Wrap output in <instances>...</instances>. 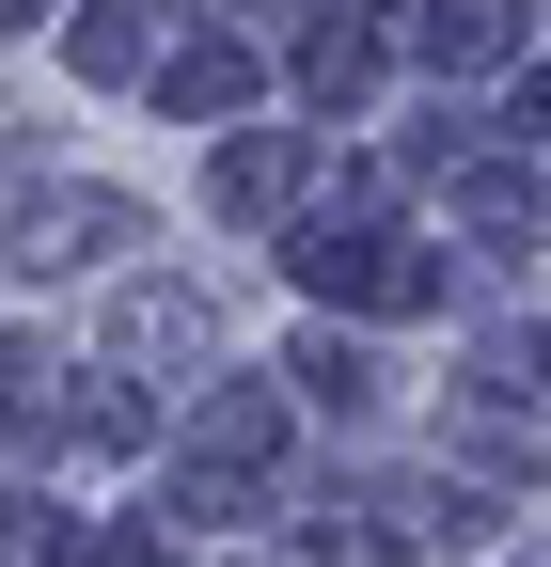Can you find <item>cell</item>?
Wrapping results in <instances>:
<instances>
[{"label": "cell", "instance_id": "obj_1", "mask_svg": "<svg viewBox=\"0 0 551 567\" xmlns=\"http://www.w3.org/2000/svg\"><path fill=\"white\" fill-rule=\"evenodd\" d=\"M0 237H17V268H32V284H63V268L143 252V205H126V189H17V221H0Z\"/></svg>", "mask_w": 551, "mask_h": 567}, {"label": "cell", "instance_id": "obj_2", "mask_svg": "<svg viewBox=\"0 0 551 567\" xmlns=\"http://www.w3.org/2000/svg\"><path fill=\"white\" fill-rule=\"evenodd\" d=\"M315 142H331V126H252V142H221V158H205V205H221V221H284L300 174H315Z\"/></svg>", "mask_w": 551, "mask_h": 567}, {"label": "cell", "instance_id": "obj_3", "mask_svg": "<svg viewBox=\"0 0 551 567\" xmlns=\"http://www.w3.org/2000/svg\"><path fill=\"white\" fill-rule=\"evenodd\" d=\"M409 48H426L441 80H505V63L536 48V17H520V0H426V17H409Z\"/></svg>", "mask_w": 551, "mask_h": 567}, {"label": "cell", "instance_id": "obj_4", "mask_svg": "<svg viewBox=\"0 0 551 567\" xmlns=\"http://www.w3.org/2000/svg\"><path fill=\"white\" fill-rule=\"evenodd\" d=\"M252 95H268V48H237V32H205V48L158 63V111H174V126H221V111H252Z\"/></svg>", "mask_w": 551, "mask_h": 567}, {"label": "cell", "instance_id": "obj_5", "mask_svg": "<svg viewBox=\"0 0 551 567\" xmlns=\"http://www.w3.org/2000/svg\"><path fill=\"white\" fill-rule=\"evenodd\" d=\"M189 457L205 473H268V457H284V394H268V379H221V394L189 410Z\"/></svg>", "mask_w": 551, "mask_h": 567}, {"label": "cell", "instance_id": "obj_6", "mask_svg": "<svg viewBox=\"0 0 551 567\" xmlns=\"http://www.w3.org/2000/svg\"><path fill=\"white\" fill-rule=\"evenodd\" d=\"M300 95L315 111H363L378 95V17H363V0H331V17L300 32Z\"/></svg>", "mask_w": 551, "mask_h": 567}, {"label": "cell", "instance_id": "obj_7", "mask_svg": "<svg viewBox=\"0 0 551 567\" xmlns=\"http://www.w3.org/2000/svg\"><path fill=\"white\" fill-rule=\"evenodd\" d=\"M457 221H472V237H505V252H520V237L551 221V189H536V174H505V158H457Z\"/></svg>", "mask_w": 551, "mask_h": 567}, {"label": "cell", "instance_id": "obj_8", "mask_svg": "<svg viewBox=\"0 0 551 567\" xmlns=\"http://www.w3.org/2000/svg\"><path fill=\"white\" fill-rule=\"evenodd\" d=\"M205 347V284H143L126 300V363H189Z\"/></svg>", "mask_w": 551, "mask_h": 567}, {"label": "cell", "instance_id": "obj_9", "mask_svg": "<svg viewBox=\"0 0 551 567\" xmlns=\"http://www.w3.org/2000/svg\"><path fill=\"white\" fill-rule=\"evenodd\" d=\"M284 379H300V410H363V394H378V363H363L347 331H300V347H284Z\"/></svg>", "mask_w": 551, "mask_h": 567}, {"label": "cell", "instance_id": "obj_10", "mask_svg": "<svg viewBox=\"0 0 551 567\" xmlns=\"http://www.w3.org/2000/svg\"><path fill=\"white\" fill-rule=\"evenodd\" d=\"M63 48H80V80H143V0H80Z\"/></svg>", "mask_w": 551, "mask_h": 567}, {"label": "cell", "instance_id": "obj_11", "mask_svg": "<svg viewBox=\"0 0 551 567\" xmlns=\"http://www.w3.org/2000/svg\"><path fill=\"white\" fill-rule=\"evenodd\" d=\"M63 442H80V457H143V394H126V379L63 394Z\"/></svg>", "mask_w": 551, "mask_h": 567}, {"label": "cell", "instance_id": "obj_12", "mask_svg": "<svg viewBox=\"0 0 551 567\" xmlns=\"http://www.w3.org/2000/svg\"><path fill=\"white\" fill-rule=\"evenodd\" d=\"M472 363H489V394H551V331H489Z\"/></svg>", "mask_w": 551, "mask_h": 567}, {"label": "cell", "instance_id": "obj_13", "mask_svg": "<svg viewBox=\"0 0 551 567\" xmlns=\"http://www.w3.org/2000/svg\"><path fill=\"white\" fill-rule=\"evenodd\" d=\"M505 126H520V142H551V63H536L520 95H505Z\"/></svg>", "mask_w": 551, "mask_h": 567}, {"label": "cell", "instance_id": "obj_14", "mask_svg": "<svg viewBox=\"0 0 551 567\" xmlns=\"http://www.w3.org/2000/svg\"><path fill=\"white\" fill-rule=\"evenodd\" d=\"M95 567H174V551H158V536H111V551H95Z\"/></svg>", "mask_w": 551, "mask_h": 567}, {"label": "cell", "instance_id": "obj_15", "mask_svg": "<svg viewBox=\"0 0 551 567\" xmlns=\"http://www.w3.org/2000/svg\"><path fill=\"white\" fill-rule=\"evenodd\" d=\"M0 221H17V158H0Z\"/></svg>", "mask_w": 551, "mask_h": 567}, {"label": "cell", "instance_id": "obj_16", "mask_svg": "<svg viewBox=\"0 0 551 567\" xmlns=\"http://www.w3.org/2000/svg\"><path fill=\"white\" fill-rule=\"evenodd\" d=\"M17 17H32V0H17Z\"/></svg>", "mask_w": 551, "mask_h": 567}]
</instances>
